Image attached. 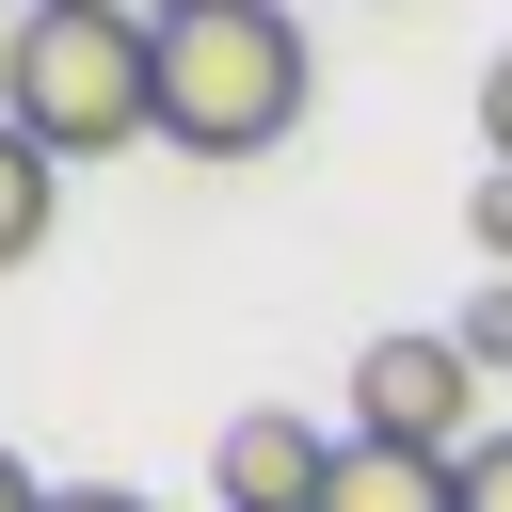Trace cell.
<instances>
[{"mask_svg":"<svg viewBox=\"0 0 512 512\" xmlns=\"http://www.w3.org/2000/svg\"><path fill=\"white\" fill-rule=\"evenodd\" d=\"M0 128H32L48 160L160 144V32L144 16H80V0H32L0 32Z\"/></svg>","mask_w":512,"mask_h":512,"instance_id":"obj_1","label":"cell"},{"mask_svg":"<svg viewBox=\"0 0 512 512\" xmlns=\"http://www.w3.org/2000/svg\"><path fill=\"white\" fill-rule=\"evenodd\" d=\"M304 96H320V64H304V16H288V0L160 16V144H192V160H256V144L304 128Z\"/></svg>","mask_w":512,"mask_h":512,"instance_id":"obj_2","label":"cell"},{"mask_svg":"<svg viewBox=\"0 0 512 512\" xmlns=\"http://www.w3.org/2000/svg\"><path fill=\"white\" fill-rule=\"evenodd\" d=\"M352 448L464 464V448H480V368H464L448 336H368V352H352Z\"/></svg>","mask_w":512,"mask_h":512,"instance_id":"obj_3","label":"cell"},{"mask_svg":"<svg viewBox=\"0 0 512 512\" xmlns=\"http://www.w3.org/2000/svg\"><path fill=\"white\" fill-rule=\"evenodd\" d=\"M320 480H336V432L288 416V400L224 416V448H208V496H224V512H320Z\"/></svg>","mask_w":512,"mask_h":512,"instance_id":"obj_4","label":"cell"},{"mask_svg":"<svg viewBox=\"0 0 512 512\" xmlns=\"http://www.w3.org/2000/svg\"><path fill=\"white\" fill-rule=\"evenodd\" d=\"M320 512H464V480H448V464H416V448H352V432H336Z\"/></svg>","mask_w":512,"mask_h":512,"instance_id":"obj_5","label":"cell"},{"mask_svg":"<svg viewBox=\"0 0 512 512\" xmlns=\"http://www.w3.org/2000/svg\"><path fill=\"white\" fill-rule=\"evenodd\" d=\"M48 192H64V160H48L32 128H0V272H16L32 240H48Z\"/></svg>","mask_w":512,"mask_h":512,"instance_id":"obj_6","label":"cell"},{"mask_svg":"<svg viewBox=\"0 0 512 512\" xmlns=\"http://www.w3.org/2000/svg\"><path fill=\"white\" fill-rule=\"evenodd\" d=\"M448 352H464V368H480V384H496V368H512V272H496V288H464V320H448Z\"/></svg>","mask_w":512,"mask_h":512,"instance_id":"obj_7","label":"cell"},{"mask_svg":"<svg viewBox=\"0 0 512 512\" xmlns=\"http://www.w3.org/2000/svg\"><path fill=\"white\" fill-rule=\"evenodd\" d=\"M448 480H464V512H512V432H480V448H464Z\"/></svg>","mask_w":512,"mask_h":512,"instance_id":"obj_8","label":"cell"},{"mask_svg":"<svg viewBox=\"0 0 512 512\" xmlns=\"http://www.w3.org/2000/svg\"><path fill=\"white\" fill-rule=\"evenodd\" d=\"M464 240H480V256H512V176H480V192H464Z\"/></svg>","mask_w":512,"mask_h":512,"instance_id":"obj_9","label":"cell"},{"mask_svg":"<svg viewBox=\"0 0 512 512\" xmlns=\"http://www.w3.org/2000/svg\"><path fill=\"white\" fill-rule=\"evenodd\" d=\"M480 144H496V176H512V48L480 64Z\"/></svg>","mask_w":512,"mask_h":512,"instance_id":"obj_10","label":"cell"},{"mask_svg":"<svg viewBox=\"0 0 512 512\" xmlns=\"http://www.w3.org/2000/svg\"><path fill=\"white\" fill-rule=\"evenodd\" d=\"M48 512H160V496H128V480H64Z\"/></svg>","mask_w":512,"mask_h":512,"instance_id":"obj_11","label":"cell"},{"mask_svg":"<svg viewBox=\"0 0 512 512\" xmlns=\"http://www.w3.org/2000/svg\"><path fill=\"white\" fill-rule=\"evenodd\" d=\"M0 512H48V480H32V464H16V448H0Z\"/></svg>","mask_w":512,"mask_h":512,"instance_id":"obj_12","label":"cell"},{"mask_svg":"<svg viewBox=\"0 0 512 512\" xmlns=\"http://www.w3.org/2000/svg\"><path fill=\"white\" fill-rule=\"evenodd\" d=\"M160 16H208V0H144V32H160Z\"/></svg>","mask_w":512,"mask_h":512,"instance_id":"obj_13","label":"cell"},{"mask_svg":"<svg viewBox=\"0 0 512 512\" xmlns=\"http://www.w3.org/2000/svg\"><path fill=\"white\" fill-rule=\"evenodd\" d=\"M16 16H32V0H16Z\"/></svg>","mask_w":512,"mask_h":512,"instance_id":"obj_14","label":"cell"}]
</instances>
